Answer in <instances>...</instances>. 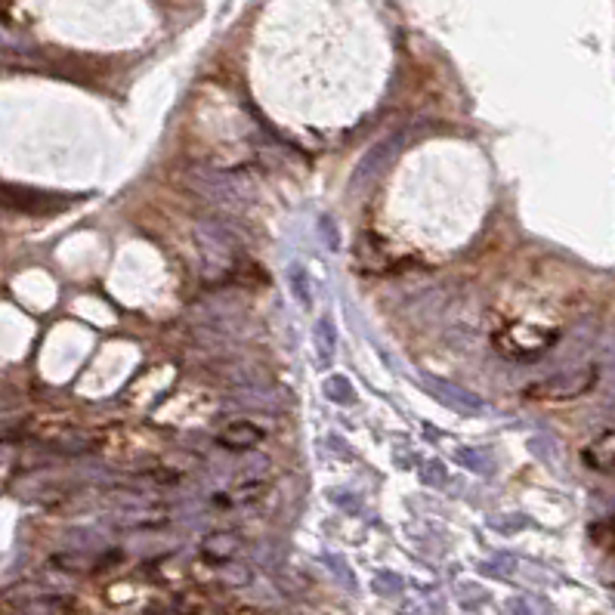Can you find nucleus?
<instances>
[{"mask_svg":"<svg viewBox=\"0 0 615 615\" xmlns=\"http://www.w3.org/2000/svg\"><path fill=\"white\" fill-rule=\"evenodd\" d=\"M196 244L202 254V275L211 285L232 279L238 273V244L232 232L217 223H202L196 229Z\"/></svg>","mask_w":615,"mask_h":615,"instance_id":"f257e3e1","label":"nucleus"},{"mask_svg":"<svg viewBox=\"0 0 615 615\" xmlns=\"http://www.w3.org/2000/svg\"><path fill=\"white\" fill-rule=\"evenodd\" d=\"M557 331L554 328H538L529 322H511L504 331L495 334V347L511 359H535L548 347H554Z\"/></svg>","mask_w":615,"mask_h":615,"instance_id":"f03ea898","label":"nucleus"},{"mask_svg":"<svg viewBox=\"0 0 615 615\" xmlns=\"http://www.w3.org/2000/svg\"><path fill=\"white\" fill-rule=\"evenodd\" d=\"M594 384H597V368L588 365L579 368V372L554 374V378L542 381V384H532L526 390V396L535 399V403H569V399L585 396Z\"/></svg>","mask_w":615,"mask_h":615,"instance_id":"7ed1b4c3","label":"nucleus"},{"mask_svg":"<svg viewBox=\"0 0 615 615\" xmlns=\"http://www.w3.org/2000/svg\"><path fill=\"white\" fill-rule=\"evenodd\" d=\"M263 439H266V433L257 424H250V420H232L229 427H223V430L217 433V442L229 451H250V449H257Z\"/></svg>","mask_w":615,"mask_h":615,"instance_id":"20e7f679","label":"nucleus"},{"mask_svg":"<svg viewBox=\"0 0 615 615\" xmlns=\"http://www.w3.org/2000/svg\"><path fill=\"white\" fill-rule=\"evenodd\" d=\"M427 387H430L433 396L442 399V403L449 405V409H455V411H467V414L482 411V399H476L473 393L461 390V387L449 384V381H442V378H427Z\"/></svg>","mask_w":615,"mask_h":615,"instance_id":"39448f33","label":"nucleus"},{"mask_svg":"<svg viewBox=\"0 0 615 615\" xmlns=\"http://www.w3.org/2000/svg\"><path fill=\"white\" fill-rule=\"evenodd\" d=\"M585 461L591 464L594 470H603V473H615V430L597 436L591 445L585 449Z\"/></svg>","mask_w":615,"mask_h":615,"instance_id":"423d86ee","label":"nucleus"},{"mask_svg":"<svg viewBox=\"0 0 615 615\" xmlns=\"http://www.w3.org/2000/svg\"><path fill=\"white\" fill-rule=\"evenodd\" d=\"M288 288H291L300 310L312 312V279H310V273H306L304 263H291V269H288Z\"/></svg>","mask_w":615,"mask_h":615,"instance_id":"0eeeda50","label":"nucleus"},{"mask_svg":"<svg viewBox=\"0 0 615 615\" xmlns=\"http://www.w3.org/2000/svg\"><path fill=\"white\" fill-rule=\"evenodd\" d=\"M202 550H204V557H211V560L229 563L238 550V535H232V532H217V535L204 538Z\"/></svg>","mask_w":615,"mask_h":615,"instance_id":"6e6552de","label":"nucleus"},{"mask_svg":"<svg viewBox=\"0 0 615 615\" xmlns=\"http://www.w3.org/2000/svg\"><path fill=\"white\" fill-rule=\"evenodd\" d=\"M316 343L322 350V359H331L334 356V328H331L328 319H319L316 322Z\"/></svg>","mask_w":615,"mask_h":615,"instance_id":"1a4fd4ad","label":"nucleus"},{"mask_svg":"<svg viewBox=\"0 0 615 615\" xmlns=\"http://www.w3.org/2000/svg\"><path fill=\"white\" fill-rule=\"evenodd\" d=\"M325 393H328V399H334V403H353L356 399V393L350 390L347 378H331L328 384H325Z\"/></svg>","mask_w":615,"mask_h":615,"instance_id":"9d476101","label":"nucleus"},{"mask_svg":"<svg viewBox=\"0 0 615 615\" xmlns=\"http://www.w3.org/2000/svg\"><path fill=\"white\" fill-rule=\"evenodd\" d=\"M53 566L68 569V573H87V569H90L93 563L87 560L84 554H56V557H53Z\"/></svg>","mask_w":615,"mask_h":615,"instance_id":"9b49d317","label":"nucleus"},{"mask_svg":"<svg viewBox=\"0 0 615 615\" xmlns=\"http://www.w3.org/2000/svg\"><path fill=\"white\" fill-rule=\"evenodd\" d=\"M374 591L378 594H399L403 591V579L393 573H381L378 579H374Z\"/></svg>","mask_w":615,"mask_h":615,"instance_id":"f8f14e48","label":"nucleus"},{"mask_svg":"<svg viewBox=\"0 0 615 615\" xmlns=\"http://www.w3.org/2000/svg\"><path fill=\"white\" fill-rule=\"evenodd\" d=\"M507 612H511V615H535V603H532V600H526V597H517V600H511V603H507Z\"/></svg>","mask_w":615,"mask_h":615,"instance_id":"ddd939ff","label":"nucleus"},{"mask_svg":"<svg viewBox=\"0 0 615 615\" xmlns=\"http://www.w3.org/2000/svg\"><path fill=\"white\" fill-rule=\"evenodd\" d=\"M319 226H325V229H331V217H322V223H319ZM325 242H328V248H331V250H334L337 244H341V242H337V232H331V235L325 238Z\"/></svg>","mask_w":615,"mask_h":615,"instance_id":"4468645a","label":"nucleus"},{"mask_svg":"<svg viewBox=\"0 0 615 615\" xmlns=\"http://www.w3.org/2000/svg\"><path fill=\"white\" fill-rule=\"evenodd\" d=\"M0 6H4V0H0Z\"/></svg>","mask_w":615,"mask_h":615,"instance_id":"2eb2a0df","label":"nucleus"}]
</instances>
